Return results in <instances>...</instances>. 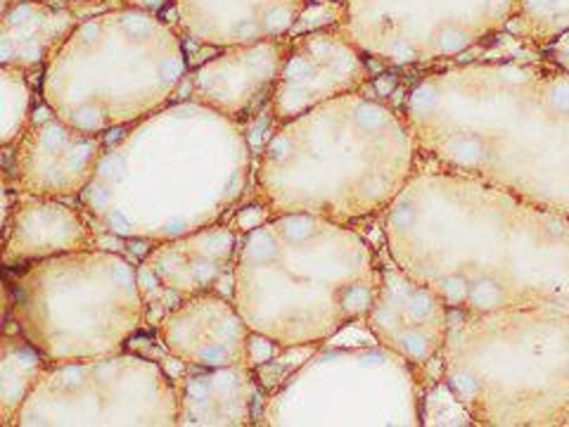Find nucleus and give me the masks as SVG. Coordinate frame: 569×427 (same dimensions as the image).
Returning <instances> with one entry per match:
<instances>
[{"label": "nucleus", "instance_id": "nucleus-1", "mask_svg": "<svg viewBox=\"0 0 569 427\" xmlns=\"http://www.w3.org/2000/svg\"><path fill=\"white\" fill-rule=\"evenodd\" d=\"M384 249L453 311L569 314V216L510 190L418 169L382 214Z\"/></svg>", "mask_w": 569, "mask_h": 427}, {"label": "nucleus", "instance_id": "nucleus-2", "mask_svg": "<svg viewBox=\"0 0 569 427\" xmlns=\"http://www.w3.org/2000/svg\"><path fill=\"white\" fill-rule=\"evenodd\" d=\"M403 114L430 164L569 216V69L519 59L437 69Z\"/></svg>", "mask_w": 569, "mask_h": 427}, {"label": "nucleus", "instance_id": "nucleus-3", "mask_svg": "<svg viewBox=\"0 0 569 427\" xmlns=\"http://www.w3.org/2000/svg\"><path fill=\"white\" fill-rule=\"evenodd\" d=\"M249 171L242 126L185 100L128 126L105 147L79 198L103 233L161 242L221 223L245 198Z\"/></svg>", "mask_w": 569, "mask_h": 427}, {"label": "nucleus", "instance_id": "nucleus-4", "mask_svg": "<svg viewBox=\"0 0 569 427\" xmlns=\"http://www.w3.org/2000/svg\"><path fill=\"white\" fill-rule=\"evenodd\" d=\"M418 159L403 112L349 93L275 128L256 164V190L270 214L354 226L387 212L415 176Z\"/></svg>", "mask_w": 569, "mask_h": 427}, {"label": "nucleus", "instance_id": "nucleus-5", "mask_svg": "<svg viewBox=\"0 0 569 427\" xmlns=\"http://www.w3.org/2000/svg\"><path fill=\"white\" fill-rule=\"evenodd\" d=\"M377 278L379 254L354 226L273 214L237 247L233 302L261 340L316 347L363 321Z\"/></svg>", "mask_w": 569, "mask_h": 427}, {"label": "nucleus", "instance_id": "nucleus-6", "mask_svg": "<svg viewBox=\"0 0 569 427\" xmlns=\"http://www.w3.org/2000/svg\"><path fill=\"white\" fill-rule=\"evenodd\" d=\"M442 385L470 425H569V314L449 309Z\"/></svg>", "mask_w": 569, "mask_h": 427}, {"label": "nucleus", "instance_id": "nucleus-7", "mask_svg": "<svg viewBox=\"0 0 569 427\" xmlns=\"http://www.w3.org/2000/svg\"><path fill=\"white\" fill-rule=\"evenodd\" d=\"M185 79L178 33L157 12L117 8L76 26L43 72V103L64 124L105 135L168 105Z\"/></svg>", "mask_w": 569, "mask_h": 427}, {"label": "nucleus", "instance_id": "nucleus-8", "mask_svg": "<svg viewBox=\"0 0 569 427\" xmlns=\"http://www.w3.org/2000/svg\"><path fill=\"white\" fill-rule=\"evenodd\" d=\"M12 321L50 363L119 354L147 323L138 268L95 247L29 263Z\"/></svg>", "mask_w": 569, "mask_h": 427}, {"label": "nucleus", "instance_id": "nucleus-9", "mask_svg": "<svg viewBox=\"0 0 569 427\" xmlns=\"http://www.w3.org/2000/svg\"><path fill=\"white\" fill-rule=\"evenodd\" d=\"M423 375L382 344L311 354L270 392L263 425H423Z\"/></svg>", "mask_w": 569, "mask_h": 427}, {"label": "nucleus", "instance_id": "nucleus-10", "mask_svg": "<svg viewBox=\"0 0 569 427\" xmlns=\"http://www.w3.org/2000/svg\"><path fill=\"white\" fill-rule=\"evenodd\" d=\"M15 425H178V385L152 358L124 351L50 363Z\"/></svg>", "mask_w": 569, "mask_h": 427}, {"label": "nucleus", "instance_id": "nucleus-11", "mask_svg": "<svg viewBox=\"0 0 569 427\" xmlns=\"http://www.w3.org/2000/svg\"><path fill=\"white\" fill-rule=\"evenodd\" d=\"M517 0H344L337 22L363 52L389 67H432L505 31Z\"/></svg>", "mask_w": 569, "mask_h": 427}, {"label": "nucleus", "instance_id": "nucleus-12", "mask_svg": "<svg viewBox=\"0 0 569 427\" xmlns=\"http://www.w3.org/2000/svg\"><path fill=\"white\" fill-rule=\"evenodd\" d=\"M237 247L235 230L223 223L157 242L138 266L147 323L157 328L168 311L216 292V285L235 266Z\"/></svg>", "mask_w": 569, "mask_h": 427}, {"label": "nucleus", "instance_id": "nucleus-13", "mask_svg": "<svg viewBox=\"0 0 569 427\" xmlns=\"http://www.w3.org/2000/svg\"><path fill=\"white\" fill-rule=\"evenodd\" d=\"M368 81V59L337 26L301 33L287 43L270 93V112L277 124H284L328 100L361 93Z\"/></svg>", "mask_w": 569, "mask_h": 427}, {"label": "nucleus", "instance_id": "nucleus-14", "mask_svg": "<svg viewBox=\"0 0 569 427\" xmlns=\"http://www.w3.org/2000/svg\"><path fill=\"white\" fill-rule=\"evenodd\" d=\"M103 152V135L64 124L43 103L12 145V169L5 181L22 195L76 198L93 181Z\"/></svg>", "mask_w": 569, "mask_h": 427}, {"label": "nucleus", "instance_id": "nucleus-15", "mask_svg": "<svg viewBox=\"0 0 569 427\" xmlns=\"http://www.w3.org/2000/svg\"><path fill=\"white\" fill-rule=\"evenodd\" d=\"M449 307L435 290L396 266L384 252L372 304L363 323L377 344L408 361L420 375L442 358L449 335Z\"/></svg>", "mask_w": 569, "mask_h": 427}, {"label": "nucleus", "instance_id": "nucleus-16", "mask_svg": "<svg viewBox=\"0 0 569 427\" xmlns=\"http://www.w3.org/2000/svg\"><path fill=\"white\" fill-rule=\"evenodd\" d=\"M252 335L235 302L219 292L192 297L157 323L159 342L188 368L249 365Z\"/></svg>", "mask_w": 569, "mask_h": 427}, {"label": "nucleus", "instance_id": "nucleus-17", "mask_svg": "<svg viewBox=\"0 0 569 427\" xmlns=\"http://www.w3.org/2000/svg\"><path fill=\"white\" fill-rule=\"evenodd\" d=\"M287 43L284 38L223 47L190 74V100L240 121L270 100Z\"/></svg>", "mask_w": 569, "mask_h": 427}, {"label": "nucleus", "instance_id": "nucleus-18", "mask_svg": "<svg viewBox=\"0 0 569 427\" xmlns=\"http://www.w3.org/2000/svg\"><path fill=\"white\" fill-rule=\"evenodd\" d=\"M185 36L214 47L284 38L299 19L304 0H173Z\"/></svg>", "mask_w": 569, "mask_h": 427}, {"label": "nucleus", "instance_id": "nucleus-19", "mask_svg": "<svg viewBox=\"0 0 569 427\" xmlns=\"http://www.w3.org/2000/svg\"><path fill=\"white\" fill-rule=\"evenodd\" d=\"M93 247L95 230L84 212L57 198L17 193L15 207L5 216V266H29Z\"/></svg>", "mask_w": 569, "mask_h": 427}, {"label": "nucleus", "instance_id": "nucleus-20", "mask_svg": "<svg viewBox=\"0 0 569 427\" xmlns=\"http://www.w3.org/2000/svg\"><path fill=\"white\" fill-rule=\"evenodd\" d=\"M178 425H254L256 385L249 365L195 368L178 380Z\"/></svg>", "mask_w": 569, "mask_h": 427}, {"label": "nucleus", "instance_id": "nucleus-21", "mask_svg": "<svg viewBox=\"0 0 569 427\" xmlns=\"http://www.w3.org/2000/svg\"><path fill=\"white\" fill-rule=\"evenodd\" d=\"M79 24L74 8L15 0L0 19V64L26 74L45 69Z\"/></svg>", "mask_w": 569, "mask_h": 427}, {"label": "nucleus", "instance_id": "nucleus-22", "mask_svg": "<svg viewBox=\"0 0 569 427\" xmlns=\"http://www.w3.org/2000/svg\"><path fill=\"white\" fill-rule=\"evenodd\" d=\"M50 361L26 340L22 332H5L0 344V423L15 425V420L36 389Z\"/></svg>", "mask_w": 569, "mask_h": 427}, {"label": "nucleus", "instance_id": "nucleus-23", "mask_svg": "<svg viewBox=\"0 0 569 427\" xmlns=\"http://www.w3.org/2000/svg\"><path fill=\"white\" fill-rule=\"evenodd\" d=\"M505 31L536 47H551L569 33V0H517Z\"/></svg>", "mask_w": 569, "mask_h": 427}, {"label": "nucleus", "instance_id": "nucleus-24", "mask_svg": "<svg viewBox=\"0 0 569 427\" xmlns=\"http://www.w3.org/2000/svg\"><path fill=\"white\" fill-rule=\"evenodd\" d=\"M0 86H3V124H0V142L10 150L22 138L29 121L31 110V86L26 81V72L3 67L0 69Z\"/></svg>", "mask_w": 569, "mask_h": 427}, {"label": "nucleus", "instance_id": "nucleus-25", "mask_svg": "<svg viewBox=\"0 0 569 427\" xmlns=\"http://www.w3.org/2000/svg\"><path fill=\"white\" fill-rule=\"evenodd\" d=\"M121 8H135V10H147V12H159L173 5V0H119Z\"/></svg>", "mask_w": 569, "mask_h": 427}, {"label": "nucleus", "instance_id": "nucleus-26", "mask_svg": "<svg viewBox=\"0 0 569 427\" xmlns=\"http://www.w3.org/2000/svg\"><path fill=\"white\" fill-rule=\"evenodd\" d=\"M45 3H52V5H64V8H86V5H93V3H100V0H45Z\"/></svg>", "mask_w": 569, "mask_h": 427}, {"label": "nucleus", "instance_id": "nucleus-27", "mask_svg": "<svg viewBox=\"0 0 569 427\" xmlns=\"http://www.w3.org/2000/svg\"><path fill=\"white\" fill-rule=\"evenodd\" d=\"M12 3H15V0H3V10H5V8H10Z\"/></svg>", "mask_w": 569, "mask_h": 427}]
</instances>
